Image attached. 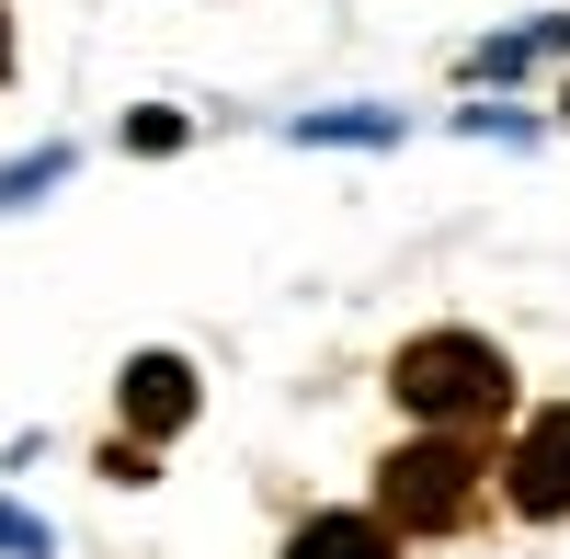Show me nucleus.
Masks as SVG:
<instances>
[{"label": "nucleus", "instance_id": "1", "mask_svg": "<svg viewBox=\"0 0 570 559\" xmlns=\"http://www.w3.org/2000/svg\"><path fill=\"white\" fill-rule=\"evenodd\" d=\"M389 389H400L411 423L468 434V423H491V411L513 400V365H502V343H480V332H411V343L389 354Z\"/></svg>", "mask_w": 570, "mask_h": 559}, {"label": "nucleus", "instance_id": "2", "mask_svg": "<svg viewBox=\"0 0 570 559\" xmlns=\"http://www.w3.org/2000/svg\"><path fill=\"white\" fill-rule=\"evenodd\" d=\"M480 491H491L480 445L468 434H422V445H400L389 469H376V514H389L400 537H445V526L480 514Z\"/></svg>", "mask_w": 570, "mask_h": 559}, {"label": "nucleus", "instance_id": "3", "mask_svg": "<svg viewBox=\"0 0 570 559\" xmlns=\"http://www.w3.org/2000/svg\"><path fill=\"white\" fill-rule=\"evenodd\" d=\"M502 502H513V514H570V400L559 411H537V423L525 434H513V457H502Z\"/></svg>", "mask_w": 570, "mask_h": 559}, {"label": "nucleus", "instance_id": "4", "mask_svg": "<svg viewBox=\"0 0 570 559\" xmlns=\"http://www.w3.org/2000/svg\"><path fill=\"white\" fill-rule=\"evenodd\" d=\"M115 411H126L149 445H160V434H183V423H195V365H183V354H126Z\"/></svg>", "mask_w": 570, "mask_h": 559}, {"label": "nucleus", "instance_id": "5", "mask_svg": "<svg viewBox=\"0 0 570 559\" xmlns=\"http://www.w3.org/2000/svg\"><path fill=\"white\" fill-rule=\"evenodd\" d=\"M285 559H400V537H389V514H308L285 537Z\"/></svg>", "mask_w": 570, "mask_h": 559}, {"label": "nucleus", "instance_id": "6", "mask_svg": "<svg viewBox=\"0 0 570 559\" xmlns=\"http://www.w3.org/2000/svg\"><path fill=\"white\" fill-rule=\"evenodd\" d=\"M285 137L297 149H400V104H331V115H297Z\"/></svg>", "mask_w": 570, "mask_h": 559}, {"label": "nucleus", "instance_id": "7", "mask_svg": "<svg viewBox=\"0 0 570 559\" xmlns=\"http://www.w3.org/2000/svg\"><path fill=\"white\" fill-rule=\"evenodd\" d=\"M559 46H570V12H548V23H525V35H491V46H480V80H513V69L559 58Z\"/></svg>", "mask_w": 570, "mask_h": 559}, {"label": "nucleus", "instance_id": "8", "mask_svg": "<svg viewBox=\"0 0 570 559\" xmlns=\"http://www.w3.org/2000/svg\"><path fill=\"white\" fill-rule=\"evenodd\" d=\"M46 183H69V149H35V160H12V171H0V206H35Z\"/></svg>", "mask_w": 570, "mask_h": 559}, {"label": "nucleus", "instance_id": "9", "mask_svg": "<svg viewBox=\"0 0 570 559\" xmlns=\"http://www.w3.org/2000/svg\"><path fill=\"white\" fill-rule=\"evenodd\" d=\"M0 559H58V537H46V514H23V502H0Z\"/></svg>", "mask_w": 570, "mask_h": 559}, {"label": "nucleus", "instance_id": "10", "mask_svg": "<svg viewBox=\"0 0 570 559\" xmlns=\"http://www.w3.org/2000/svg\"><path fill=\"white\" fill-rule=\"evenodd\" d=\"M126 149H137V160H171V149H183V115H160V104L126 115Z\"/></svg>", "mask_w": 570, "mask_h": 559}, {"label": "nucleus", "instance_id": "11", "mask_svg": "<svg viewBox=\"0 0 570 559\" xmlns=\"http://www.w3.org/2000/svg\"><path fill=\"white\" fill-rule=\"evenodd\" d=\"M0 69H12V12H0Z\"/></svg>", "mask_w": 570, "mask_h": 559}, {"label": "nucleus", "instance_id": "12", "mask_svg": "<svg viewBox=\"0 0 570 559\" xmlns=\"http://www.w3.org/2000/svg\"><path fill=\"white\" fill-rule=\"evenodd\" d=\"M559 115H570V91H559Z\"/></svg>", "mask_w": 570, "mask_h": 559}]
</instances>
